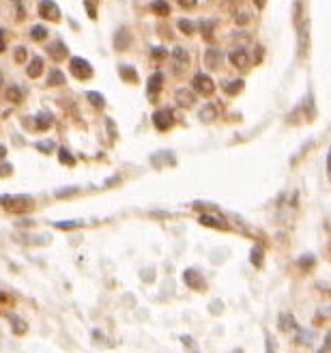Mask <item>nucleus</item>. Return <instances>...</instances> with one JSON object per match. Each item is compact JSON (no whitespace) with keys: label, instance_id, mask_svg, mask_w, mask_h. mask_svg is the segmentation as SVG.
I'll return each mask as SVG.
<instances>
[{"label":"nucleus","instance_id":"obj_1","mask_svg":"<svg viewBox=\"0 0 331 353\" xmlns=\"http://www.w3.org/2000/svg\"><path fill=\"white\" fill-rule=\"evenodd\" d=\"M33 196L28 194H0V207L11 213H22L33 207Z\"/></svg>","mask_w":331,"mask_h":353},{"label":"nucleus","instance_id":"obj_2","mask_svg":"<svg viewBox=\"0 0 331 353\" xmlns=\"http://www.w3.org/2000/svg\"><path fill=\"white\" fill-rule=\"evenodd\" d=\"M69 69H71V76L78 78V80H88V78L93 76V67H90V63L82 56H73L71 63H69Z\"/></svg>","mask_w":331,"mask_h":353},{"label":"nucleus","instance_id":"obj_3","mask_svg":"<svg viewBox=\"0 0 331 353\" xmlns=\"http://www.w3.org/2000/svg\"><path fill=\"white\" fill-rule=\"evenodd\" d=\"M192 86H194L196 93H200V95H211V93L215 91V84L207 73H196L194 80H192Z\"/></svg>","mask_w":331,"mask_h":353},{"label":"nucleus","instance_id":"obj_4","mask_svg":"<svg viewBox=\"0 0 331 353\" xmlns=\"http://www.w3.org/2000/svg\"><path fill=\"white\" fill-rule=\"evenodd\" d=\"M39 16L43 19H50V22H58L60 9H58L56 2H52V0H41V2H39Z\"/></svg>","mask_w":331,"mask_h":353},{"label":"nucleus","instance_id":"obj_5","mask_svg":"<svg viewBox=\"0 0 331 353\" xmlns=\"http://www.w3.org/2000/svg\"><path fill=\"white\" fill-rule=\"evenodd\" d=\"M153 125L159 129V132H168L170 127L174 125V117L170 110H157L153 114Z\"/></svg>","mask_w":331,"mask_h":353},{"label":"nucleus","instance_id":"obj_6","mask_svg":"<svg viewBox=\"0 0 331 353\" xmlns=\"http://www.w3.org/2000/svg\"><path fill=\"white\" fill-rule=\"evenodd\" d=\"M183 280H185V285L187 286H192V289H198V291H202L204 289V278H202V273H200L198 269H187L183 273Z\"/></svg>","mask_w":331,"mask_h":353},{"label":"nucleus","instance_id":"obj_7","mask_svg":"<svg viewBox=\"0 0 331 353\" xmlns=\"http://www.w3.org/2000/svg\"><path fill=\"white\" fill-rule=\"evenodd\" d=\"M172 58H174V69H179V71H183L189 65V54L183 46H177L172 50Z\"/></svg>","mask_w":331,"mask_h":353},{"label":"nucleus","instance_id":"obj_8","mask_svg":"<svg viewBox=\"0 0 331 353\" xmlns=\"http://www.w3.org/2000/svg\"><path fill=\"white\" fill-rule=\"evenodd\" d=\"M174 101H177V106L181 108H192L194 106V91H189V88H179L177 93H174Z\"/></svg>","mask_w":331,"mask_h":353},{"label":"nucleus","instance_id":"obj_9","mask_svg":"<svg viewBox=\"0 0 331 353\" xmlns=\"http://www.w3.org/2000/svg\"><path fill=\"white\" fill-rule=\"evenodd\" d=\"M162 82H164V76L159 71H155L153 76L149 78V84H147V95L150 97V101H153V97H157V93L162 91Z\"/></svg>","mask_w":331,"mask_h":353},{"label":"nucleus","instance_id":"obj_10","mask_svg":"<svg viewBox=\"0 0 331 353\" xmlns=\"http://www.w3.org/2000/svg\"><path fill=\"white\" fill-rule=\"evenodd\" d=\"M48 54L54 58L56 63H60L63 58H67V48H65V43L63 41H52L48 46Z\"/></svg>","mask_w":331,"mask_h":353},{"label":"nucleus","instance_id":"obj_11","mask_svg":"<svg viewBox=\"0 0 331 353\" xmlns=\"http://www.w3.org/2000/svg\"><path fill=\"white\" fill-rule=\"evenodd\" d=\"M230 61H232V65H234L237 69H245V67H249V56H248V52H245V48L234 50V52L230 54Z\"/></svg>","mask_w":331,"mask_h":353},{"label":"nucleus","instance_id":"obj_12","mask_svg":"<svg viewBox=\"0 0 331 353\" xmlns=\"http://www.w3.org/2000/svg\"><path fill=\"white\" fill-rule=\"evenodd\" d=\"M41 71H43V58L41 56H33L30 58V65L26 67L28 78H39L41 76Z\"/></svg>","mask_w":331,"mask_h":353},{"label":"nucleus","instance_id":"obj_13","mask_svg":"<svg viewBox=\"0 0 331 353\" xmlns=\"http://www.w3.org/2000/svg\"><path fill=\"white\" fill-rule=\"evenodd\" d=\"M219 63H222V52L217 48H209L207 54H204V65L207 67H219Z\"/></svg>","mask_w":331,"mask_h":353},{"label":"nucleus","instance_id":"obj_14","mask_svg":"<svg viewBox=\"0 0 331 353\" xmlns=\"http://www.w3.org/2000/svg\"><path fill=\"white\" fill-rule=\"evenodd\" d=\"M7 319H9V321H11V327H13V334H17V336L26 334L28 325H26V321H24V319H22V317H17V315H7Z\"/></svg>","mask_w":331,"mask_h":353},{"label":"nucleus","instance_id":"obj_15","mask_svg":"<svg viewBox=\"0 0 331 353\" xmlns=\"http://www.w3.org/2000/svg\"><path fill=\"white\" fill-rule=\"evenodd\" d=\"M118 76L123 78L125 82H138V73H135L133 67H129V65H118Z\"/></svg>","mask_w":331,"mask_h":353},{"label":"nucleus","instance_id":"obj_16","mask_svg":"<svg viewBox=\"0 0 331 353\" xmlns=\"http://www.w3.org/2000/svg\"><path fill=\"white\" fill-rule=\"evenodd\" d=\"M245 86V80H241V78H237V80H226L224 84H222V88H224V93H228V95H237V93L241 91V88Z\"/></svg>","mask_w":331,"mask_h":353},{"label":"nucleus","instance_id":"obj_17","mask_svg":"<svg viewBox=\"0 0 331 353\" xmlns=\"http://www.w3.org/2000/svg\"><path fill=\"white\" fill-rule=\"evenodd\" d=\"M200 121L202 123H211V121H215V117H217V108L213 106V103H207V106L200 110Z\"/></svg>","mask_w":331,"mask_h":353},{"label":"nucleus","instance_id":"obj_18","mask_svg":"<svg viewBox=\"0 0 331 353\" xmlns=\"http://www.w3.org/2000/svg\"><path fill=\"white\" fill-rule=\"evenodd\" d=\"M127 46H129V33L127 28H120V31H116V37H114V48L125 50Z\"/></svg>","mask_w":331,"mask_h":353},{"label":"nucleus","instance_id":"obj_19","mask_svg":"<svg viewBox=\"0 0 331 353\" xmlns=\"http://www.w3.org/2000/svg\"><path fill=\"white\" fill-rule=\"evenodd\" d=\"M30 37H33V41H43V39L48 37V28H45L43 24H34V26L30 28Z\"/></svg>","mask_w":331,"mask_h":353},{"label":"nucleus","instance_id":"obj_20","mask_svg":"<svg viewBox=\"0 0 331 353\" xmlns=\"http://www.w3.org/2000/svg\"><path fill=\"white\" fill-rule=\"evenodd\" d=\"M48 84L50 86H58V84H65V73L60 71L58 67H54L52 71H50V78H48Z\"/></svg>","mask_w":331,"mask_h":353},{"label":"nucleus","instance_id":"obj_21","mask_svg":"<svg viewBox=\"0 0 331 353\" xmlns=\"http://www.w3.org/2000/svg\"><path fill=\"white\" fill-rule=\"evenodd\" d=\"M150 9H153L157 16H168L170 13V4L166 2V0H153V2H150Z\"/></svg>","mask_w":331,"mask_h":353},{"label":"nucleus","instance_id":"obj_22","mask_svg":"<svg viewBox=\"0 0 331 353\" xmlns=\"http://www.w3.org/2000/svg\"><path fill=\"white\" fill-rule=\"evenodd\" d=\"M86 99H88L90 103H93L95 108H99V110H101V108L105 106L103 95H101V93H97V91H88V93H86Z\"/></svg>","mask_w":331,"mask_h":353},{"label":"nucleus","instance_id":"obj_23","mask_svg":"<svg viewBox=\"0 0 331 353\" xmlns=\"http://www.w3.org/2000/svg\"><path fill=\"white\" fill-rule=\"evenodd\" d=\"M222 218H217V216H209V213H204V216H200V224H204V226H215V228H222L224 224L222 222Z\"/></svg>","mask_w":331,"mask_h":353},{"label":"nucleus","instance_id":"obj_24","mask_svg":"<svg viewBox=\"0 0 331 353\" xmlns=\"http://www.w3.org/2000/svg\"><path fill=\"white\" fill-rule=\"evenodd\" d=\"M297 327V323H295L293 315H280V330L288 332V330H295Z\"/></svg>","mask_w":331,"mask_h":353},{"label":"nucleus","instance_id":"obj_25","mask_svg":"<svg viewBox=\"0 0 331 353\" xmlns=\"http://www.w3.org/2000/svg\"><path fill=\"white\" fill-rule=\"evenodd\" d=\"M37 151H41V153H45V155H50V153H54L56 151V145H54V140H37Z\"/></svg>","mask_w":331,"mask_h":353},{"label":"nucleus","instance_id":"obj_26","mask_svg":"<svg viewBox=\"0 0 331 353\" xmlns=\"http://www.w3.org/2000/svg\"><path fill=\"white\" fill-rule=\"evenodd\" d=\"M58 160H60V164H65V166H73L75 164V157L69 153V149H58Z\"/></svg>","mask_w":331,"mask_h":353},{"label":"nucleus","instance_id":"obj_27","mask_svg":"<svg viewBox=\"0 0 331 353\" xmlns=\"http://www.w3.org/2000/svg\"><path fill=\"white\" fill-rule=\"evenodd\" d=\"M249 261H252L254 267H260V265H263V248H260V246H254L252 252H249Z\"/></svg>","mask_w":331,"mask_h":353},{"label":"nucleus","instance_id":"obj_28","mask_svg":"<svg viewBox=\"0 0 331 353\" xmlns=\"http://www.w3.org/2000/svg\"><path fill=\"white\" fill-rule=\"evenodd\" d=\"M37 127L41 129V132H45V129H50V125H52V117L50 114H45V112H41V114H37Z\"/></svg>","mask_w":331,"mask_h":353},{"label":"nucleus","instance_id":"obj_29","mask_svg":"<svg viewBox=\"0 0 331 353\" xmlns=\"http://www.w3.org/2000/svg\"><path fill=\"white\" fill-rule=\"evenodd\" d=\"M4 97L11 99L13 103H19L22 101V91H19V86H9L7 91H4Z\"/></svg>","mask_w":331,"mask_h":353},{"label":"nucleus","instance_id":"obj_30","mask_svg":"<svg viewBox=\"0 0 331 353\" xmlns=\"http://www.w3.org/2000/svg\"><path fill=\"white\" fill-rule=\"evenodd\" d=\"M179 28H181V33H185V34H192L196 31L194 22H189V19H179Z\"/></svg>","mask_w":331,"mask_h":353},{"label":"nucleus","instance_id":"obj_31","mask_svg":"<svg viewBox=\"0 0 331 353\" xmlns=\"http://www.w3.org/2000/svg\"><path fill=\"white\" fill-rule=\"evenodd\" d=\"M84 222L82 220H69V222H54L56 228H75V226H82Z\"/></svg>","mask_w":331,"mask_h":353},{"label":"nucleus","instance_id":"obj_32","mask_svg":"<svg viewBox=\"0 0 331 353\" xmlns=\"http://www.w3.org/2000/svg\"><path fill=\"white\" fill-rule=\"evenodd\" d=\"M234 19H237V24H241V26H243V24H248L249 22V13H248V9H241V11H237V16H234Z\"/></svg>","mask_w":331,"mask_h":353},{"label":"nucleus","instance_id":"obj_33","mask_svg":"<svg viewBox=\"0 0 331 353\" xmlns=\"http://www.w3.org/2000/svg\"><path fill=\"white\" fill-rule=\"evenodd\" d=\"M15 61H17V63H24V61H26V48H24V46H17V48H15Z\"/></svg>","mask_w":331,"mask_h":353},{"label":"nucleus","instance_id":"obj_34","mask_svg":"<svg viewBox=\"0 0 331 353\" xmlns=\"http://www.w3.org/2000/svg\"><path fill=\"white\" fill-rule=\"evenodd\" d=\"M164 157H166V160H168L170 164H174V157L170 155V153H164ZM150 162H153V164H159V166H162V162H164V160H162L159 155H153V157H150Z\"/></svg>","mask_w":331,"mask_h":353},{"label":"nucleus","instance_id":"obj_35","mask_svg":"<svg viewBox=\"0 0 331 353\" xmlns=\"http://www.w3.org/2000/svg\"><path fill=\"white\" fill-rule=\"evenodd\" d=\"M150 54H153V58H166V54L168 52H166L162 46H155L153 50H150Z\"/></svg>","mask_w":331,"mask_h":353},{"label":"nucleus","instance_id":"obj_36","mask_svg":"<svg viewBox=\"0 0 331 353\" xmlns=\"http://www.w3.org/2000/svg\"><path fill=\"white\" fill-rule=\"evenodd\" d=\"M11 172H13V166H11V164H7V162L0 164V177H9Z\"/></svg>","mask_w":331,"mask_h":353},{"label":"nucleus","instance_id":"obj_37","mask_svg":"<svg viewBox=\"0 0 331 353\" xmlns=\"http://www.w3.org/2000/svg\"><path fill=\"white\" fill-rule=\"evenodd\" d=\"M84 7H86V11H88V17H90V19L97 17V13H95V4L90 2V0H84Z\"/></svg>","mask_w":331,"mask_h":353},{"label":"nucleus","instance_id":"obj_38","mask_svg":"<svg viewBox=\"0 0 331 353\" xmlns=\"http://www.w3.org/2000/svg\"><path fill=\"white\" fill-rule=\"evenodd\" d=\"M299 265H301V267L314 265V256H303V258H299Z\"/></svg>","mask_w":331,"mask_h":353},{"label":"nucleus","instance_id":"obj_39","mask_svg":"<svg viewBox=\"0 0 331 353\" xmlns=\"http://www.w3.org/2000/svg\"><path fill=\"white\" fill-rule=\"evenodd\" d=\"M75 192H78V187H67V190H58L56 196L63 198V196H69V194H75Z\"/></svg>","mask_w":331,"mask_h":353},{"label":"nucleus","instance_id":"obj_40","mask_svg":"<svg viewBox=\"0 0 331 353\" xmlns=\"http://www.w3.org/2000/svg\"><path fill=\"white\" fill-rule=\"evenodd\" d=\"M200 26L204 28V31H202V33H204V37H211V31H209V28H213V24H209V22H202V24H200Z\"/></svg>","mask_w":331,"mask_h":353},{"label":"nucleus","instance_id":"obj_41","mask_svg":"<svg viewBox=\"0 0 331 353\" xmlns=\"http://www.w3.org/2000/svg\"><path fill=\"white\" fill-rule=\"evenodd\" d=\"M327 172H329V177H331V149H329V153H327Z\"/></svg>","mask_w":331,"mask_h":353},{"label":"nucleus","instance_id":"obj_42","mask_svg":"<svg viewBox=\"0 0 331 353\" xmlns=\"http://www.w3.org/2000/svg\"><path fill=\"white\" fill-rule=\"evenodd\" d=\"M4 157H7V147L0 145V160H4Z\"/></svg>","mask_w":331,"mask_h":353},{"label":"nucleus","instance_id":"obj_43","mask_svg":"<svg viewBox=\"0 0 331 353\" xmlns=\"http://www.w3.org/2000/svg\"><path fill=\"white\" fill-rule=\"evenodd\" d=\"M254 4H256V7H258V9H263L265 4H267V0H254Z\"/></svg>","mask_w":331,"mask_h":353},{"label":"nucleus","instance_id":"obj_44","mask_svg":"<svg viewBox=\"0 0 331 353\" xmlns=\"http://www.w3.org/2000/svg\"><path fill=\"white\" fill-rule=\"evenodd\" d=\"M183 345L189 347V345H192V338H189V336H183Z\"/></svg>","mask_w":331,"mask_h":353},{"label":"nucleus","instance_id":"obj_45","mask_svg":"<svg viewBox=\"0 0 331 353\" xmlns=\"http://www.w3.org/2000/svg\"><path fill=\"white\" fill-rule=\"evenodd\" d=\"M4 50V39H2V31H0V52Z\"/></svg>","mask_w":331,"mask_h":353},{"label":"nucleus","instance_id":"obj_46","mask_svg":"<svg viewBox=\"0 0 331 353\" xmlns=\"http://www.w3.org/2000/svg\"><path fill=\"white\" fill-rule=\"evenodd\" d=\"M2 82H4V76H2V71H0V86H2Z\"/></svg>","mask_w":331,"mask_h":353},{"label":"nucleus","instance_id":"obj_47","mask_svg":"<svg viewBox=\"0 0 331 353\" xmlns=\"http://www.w3.org/2000/svg\"><path fill=\"white\" fill-rule=\"evenodd\" d=\"M13 2H19V0H13Z\"/></svg>","mask_w":331,"mask_h":353}]
</instances>
